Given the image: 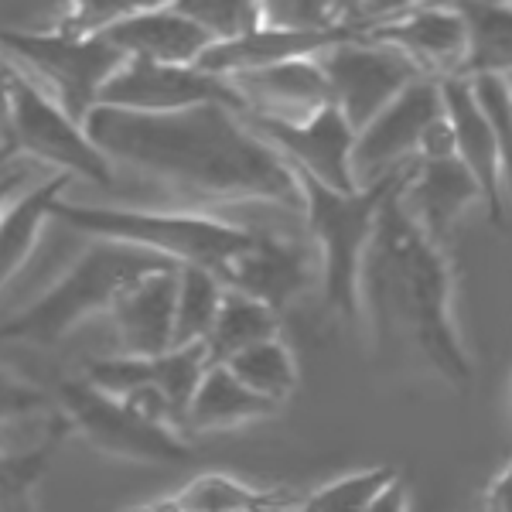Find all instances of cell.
Instances as JSON below:
<instances>
[{
	"label": "cell",
	"instance_id": "obj_34",
	"mask_svg": "<svg viewBox=\"0 0 512 512\" xmlns=\"http://www.w3.org/2000/svg\"><path fill=\"white\" fill-rule=\"evenodd\" d=\"M55 410L59 407H55V396H48V390L0 366V434H7V427H18L24 420L55 414Z\"/></svg>",
	"mask_w": 512,
	"mask_h": 512
},
{
	"label": "cell",
	"instance_id": "obj_33",
	"mask_svg": "<svg viewBox=\"0 0 512 512\" xmlns=\"http://www.w3.org/2000/svg\"><path fill=\"white\" fill-rule=\"evenodd\" d=\"M468 96H472L478 117L485 120V127L492 130V137L499 140V151L512 158V86L509 72H485V76H468L465 79Z\"/></svg>",
	"mask_w": 512,
	"mask_h": 512
},
{
	"label": "cell",
	"instance_id": "obj_1",
	"mask_svg": "<svg viewBox=\"0 0 512 512\" xmlns=\"http://www.w3.org/2000/svg\"><path fill=\"white\" fill-rule=\"evenodd\" d=\"M82 127L113 168L123 164L202 198L267 202L301 212L294 171L226 106H195L181 113L96 106Z\"/></svg>",
	"mask_w": 512,
	"mask_h": 512
},
{
	"label": "cell",
	"instance_id": "obj_27",
	"mask_svg": "<svg viewBox=\"0 0 512 512\" xmlns=\"http://www.w3.org/2000/svg\"><path fill=\"white\" fill-rule=\"evenodd\" d=\"M280 335V318L263 304L250 301V297L236 291H222L219 315L212 321V332L205 338V355H209V366H222L233 355L253 349L260 342Z\"/></svg>",
	"mask_w": 512,
	"mask_h": 512
},
{
	"label": "cell",
	"instance_id": "obj_29",
	"mask_svg": "<svg viewBox=\"0 0 512 512\" xmlns=\"http://www.w3.org/2000/svg\"><path fill=\"white\" fill-rule=\"evenodd\" d=\"M222 291L212 274L195 267H178V294H175V325H171V349H192L205 345L212 321L219 315Z\"/></svg>",
	"mask_w": 512,
	"mask_h": 512
},
{
	"label": "cell",
	"instance_id": "obj_3",
	"mask_svg": "<svg viewBox=\"0 0 512 512\" xmlns=\"http://www.w3.org/2000/svg\"><path fill=\"white\" fill-rule=\"evenodd\" d=\"M52 219L65 222L76 233L106 243L137 246L175 267H195L222 284L236 256L253 243L256 229L233 226L198 212H151V209H106V205L55 202Z\"/></svg>",
	"mask_w": 512,
	"mask_h": 512
},
{
	"label": "cell",
	"instance_id": "obj_25",
	"mask_svg": "<svg viewBox=\"0 0 512 512\" xmlns=\"http://www.w3.org/2000/svg\"><path fill=\"white\" fill-rule=\"evenodd\" d=\"M168 499L178 512H263L294 506V495L280 485H256L229 472L195 475Z\"/></svg>",
	"mask_w": 512,
	"mask_h": 512
},
{
	"label": "cell",
	"instance_id": "obj_24",
	"mask_svg": "<svg viewBox=\"0 0 512 512\" xmlns=\"http://www.w3.org/2000/svg\"><path fill=\"white\" fill-rule=\"evenodd\" d=\"M229 86L236 89L250 113H280V106L315 113L321 106H328V86L325 76H321L318 55L250 72V76H236L229 79Z\"/></svg>",
	"mask_w": 512,
	"mask_h": 512
},
{
	"label": "cell",
	"instance_id": "obj_9",
	"mask_svg": "<svg viewBox=\"0 0 512 512\" xmlns=\"http://www.w3.org/2000/svg\"><path fill=\"white\" fill-rule=\"evenodd\" d=\"M11 144L14 154H31L55 175L86 178L99 188L117 185V168L99 154L86 127L76 123L35 79L11 65Z\"/></svg>",
	"mask_w": 512,
	"mask_h": 512
},
{
	"label": "cell",
	"instance_id": "obj_28",
	"mask_svg": "<svg viewBox=\"0 0 512 512\" xmlns=\"http://www.w3.org/2000/svg\"><path fill=\"white\" fill-rule=\"evenodd\" d=\"M222 369H229V376H233L236 383H243L246 390L256 393L260 400L274 403L277 410L291 400L297 393V383H301L297 355L280 335L233 355L229 362H222Z\"/></svg>",
	"mask_w": 512,
	"mask_h": 512
},
{
	"label": "cell",
	"instance_id": "obj_23",
	"mask_svg": "<svg viewBox=\"0 0 512 512\" xmlns=\"http://www.w3.org/2000/svg\"><path fill=\"white\" fill-rule=\"evenodd\" d=\"M76 178L69 175H52L38 181L35 188H24L21 195H14L7 202L4 216H0V287H7V280H14L24 270V263L35 253L41 229L45 222H52L55 202L65 198V188Z\"/></svg>",
	"mask_w": 512,
	"mask_h": 512
},
{
	"label": "cell",
	"instance_id": "obj_12",
	"mask_svg": "<svg viewBox=\"0 0 512 512\" xmlns=\"http://www.w3.org/2000/svg\"><path fill=\"white\" fill-rule=\"evenodd\" d=\"M359 38L393 48L424 79H458L465 62V28L454 4H379Z\"/></svg>",
	"mask_w": 512,
	"mask_h": 512
},
{
	"label": "cell",
	"instance_id": "obj_8",
	"mask_svg": "<svg viewBox=\"0 0 512 512\" xmlns=\"http://www.w3.org/2000/svg\"><path fill=\"white\" fill-rule=\"evenodd\" d=\"M55 407L65 417L69 431L106 458L134 461V465H188L195 461L185 434L134 417L120 400L93 390L86 379L62 383Z\"/></svg>",
	"mask_w": 512,
	"mask_h": 512
},
{
	"label": "cell",
	"instance_id": "obj_36",
	"mask_svg": "<svg viewBox=\"0 0 512 512\" xmlns=\"http://www.w3.org/2000/svg\"><path fill=\"white\" fill-rule=\"evenodd\" d=\"M482 512H512V472L509 465L492 475L482 495Z\"/></svg>",
	"mask_w": 512,
	"mask_h": 512
},
{
	"label": "cell",
	"instance_id": "obj_4",
	"mask_svg": "<svg viewBox=\"0 0 512 512\" xmlns=\"http://www.w3.org/2000/svg\"><path fill=\"white\" fill-rule=\"evenodd\" d=\"M175 263L161 260L154 253H144L137 246L106 243L93 239L89 250L72 263V270L59 284H52L35 304L18 311L11 321L0 325V338L11 342L38 345V349H52L65 335H72L82 321L113 308V301L137 284L140 277L171 270Z\"/></svg>",
	"mask_w": 512,
	"mask_h": 512
},
{
	"label": "cell",
	"instance_id": "obj_17",
	"mask_svg": "<svg viewBox=\"0 0 512 512\" xmlns=\"http://www.w3.org/2000/svg\"><path fill=\"white\" fill-rule=\"evenodd\" d=\"M403 216L424 233L431 243L444 246V239L454 229V222L465 216L468 205L482 202L472 175L461 168L454 154L444 158H424L414 161L396 188Z\"/></svg>",
	"mask_w": 512,
	"mask_h": 512
},
{
	"label": "cell",
	"instance_id": "obj_39",
	"mask_svg": "<svg viewBox=\"0 0 512 512\" xmlns=\"http://www.w3.org/2000/svg\"><path fill=\"white\" fill-rule=\"evenodd\" d=\"M123 512H178V509L171 499H161V502H147V506H134V509H123Z\"/></svg>",
	"mask_w": 512,
	"mask_h": 512
},
{
	"label": "cell",
	"instance_id": "obj_2",
	"mask_svg": "<svg viewBox=\"0 0 512 512\" xmlns=\"http://www.w3.org/2000/svg\"><path fill=\"white\" fill-rule=\"evenodd\" d=\"M396 188L379 209L362 260L359 304L369 308L379 335H403L437 376L458 390H468L475 366L454 315V267L444 246L431 243L403 216Z\"/></svg>",
	"mask_w": 512,
	"mask_h": 512
},
{
	"label": "cell",
	"instance_id": "obj_30",
	"mask_svg": "<svg viewBox=\"0 0 512 512\" xmlns=\"http://www.w3.org/2000/svg\"><path fill=\"white\" fill-rule=\"evenodd\" d=\"M396 475L400 472H396L393 465L362 468V472H352V475L335 478V482L318 485L315 492H308L287 512H366L369 502H373Z\"/></svg>",
	"mask_w": 512,
	"mask_h": 512
},
{
	"label": "cell",
	"instance_id": "obj_26",
	"mask_svg": "<svg viewBox=\"0 0 512 512\" xmlns=\"http://www.w3.org/2000/svg\"><path fill=\"white\" fill-rule=\"evenodd\" d=\"M465 28V62L458 79L509 72L512 62V7L509 4H454Z\"/></svg>",
	"mask_w": 512,
	"mask_h": 512
},
{
	"label": "cell",
	"instance_id": "obj_37",
	"mask_svg": "<svg viewBox=\"0 0 512 512\" xmlns=\"http://www.w3.org/2000/svg\"><path fill=\"white\" fill-rule=\"evenodd\" d=\"M366 512H410V489L403 482V475H396L383 492L369 502Z\"/></svg>",
	"mask_w": 512,
	"mask_h": 512
},
{
	"label": "cell",
	"instance_id": "obj_13",
	"mask_svg": "<svg viewBox=\"0 0 512 512\" xmlns=\"http://www.w3.org/2000/svg\"><path fill=\"white\" fill-rule=\"evenodd\" d=\"M99 106L127 113H181L195 106H226L246 113V103L226 79H216L195 65H154L123 59L113 79L99 93Z\"/></svg>",
	"mask_w": 512,
	"mask_h": 512
},
{
	"label": "cell",
	"instance_id": "obj_11",
	"mask_svg": "<svg viewBox=\"0 0 512 512\" xmlns=\"http://www.w3.org/2000/svg\"><path fill=\"white\" fill-rule=\"evenodd\" d=\"M328 103L359 134L379 110L393 103L414 79H424L403 55L366 38H342L318 55Z\"/></svg>",
	"mask_w": 512,
	"mask_h": 512
},
{
	"label": "cell",
	"instance_id": "obj_38",
	"mask_svg": "<svg viewBox=\"0 0 512 512\" xmlns=\"http://www.w3.org/2000/svg\"><path fill=\"white\" fill-rule=\"evenodd\" d=\"M24 185H28V175H24V171H14V175H0V216H4L7 202H11L14 195H21Z\"/></svg>",
	"mask_w": 512,
	"mask_h": 512
},
{
	"label": "cell",
	"instance_id": "obj_40",
	"mask_svg": "<svg viewBox=\"0 0 512 512\" xmlns=\"http://www.w3.org/2000/svg\"><path fill=\"white\" fill-rule=\"evenodd\" d=\"M263 512H287V509H263Z\"/></svg>",
	"mask_w": 512,
	"mask_h": 512
},
{
	"label": "cell",
	"instance_id": "obj_35",
	"mask_svg": "<svg viewBox=\"0 0 512 512\" xmlns=\"http://www.w3.org/2000/svg\"><path fill=\"white\" fill-rule=\"evenodd\" d=\"M140 0H76L59 14L52 31L69 38H103L117 21L127 18Z\"/></svg>",
	"mask_w": 512,
	"mask_h": 512
},
{
	"label": "cell",
	"instance_id": "obj_6",
	"mask_svg": "<svg viewBox=\"0 0 512 512\" xmlns=\"http://www.w3.org/2000/svg\"><path fill=\"white\" fill-rule=\"evenodd\" d=\"M0 55L35 79L76 123H86L103 86L123 65V55L103 38H69L52 28H0Z\"/></svg>",
	"mask_w": 512,
	"mask_h": 512
},
{
	"label": "cell",
	"instance_id": "obj_5",
	"mask_svg": "<svg viewBox=\"0 0 512 512\" xmlns=\"http://www.w3.org/2000/svg\"><path fill=\"white\" fill-rule=\"evenodd\" d=\"M403 171L369 181V185L355 188L349 195L332 192V188L294 171L297 188H301L304 222H308V233L318 246L321 297H325V308L345 321H355L362 315V260H366L379 209H383L386 195L396 188V181L403 178Z\"/></svg>",
	"mask_w": 512,
	"mask_h": 512
},
{
	"label": "cell",
	"instance_id": "obj_32",
	"mask_svg": "<svg viewBox=\"0 0 512 512\" xmlns=\"http://www.w3.org/2000/svg\"><path fill=\"white\" fill-rule=\"evenodd\" d=\"M263 28L284 35H349L342 28V4L321 0H260Z\"/></svg>",
	"mask_w": 512,
	"mask_h": 512
},
{
	"label": "cell",
	"instance_id": "obj_18",
	"mask_svg": "<svg viewBox=\"0 0 512 512\" xmlns=\"http://www.w3.org/2000/svg\"><path fill=\"white\" fill-rule=\"evenodd\" d=\"M103 41L117 48L123 59L154 65H195L212 45L198 31V24L181 14L175 0L171 4H137L127 18L106 31Z\"/></svg>",
	"mask_w": 512,
	"mask_h": 512
},
{
	"label": "cell",
	"instance_id": "obj_10",
	"mask_svg": "<svg viewBox=\"0 0 512 512\" xmlns=\"http://www.w3.org/2000/svg\"><path fill=\"white\" fill-rule=\"evenodd\" d=\"M270 151H277L284 164L297 175H308L332 192H355L352 178V144L355 130L342 120L332 103L308 117H274V113H239Z\"/></svg>",
	"mask_w": 512,
	"mask_h": 512
},
{
	"label": "cell",
	"instance_id": "obj_7",
	"mask_svg": "<svg viewBox=\"0 0 512 512\" xmlns=\"http://www.w3.org/2000/svg\"><path fill=\"white\" fill-rule=\"evenodd\" d=\"M454 154L451 127L444 117L441 86L434 79H414L386 110H379L352 144L355 188L410 168L424 158Z\"/></svg>",
	"mask_w": 512,
	"mask_h": 512
},
{
	"label": "cell",
	"instance_id": "obj_14",
	"mask_svg": "<svg viewBox=\"0 0 512 512\" xmlns=\"http://www.w3.org/2000/svg\"><path fill=\"white\" fill-rule=\"evenodd\" d=\"M441 103L444 117L451 127V144L454 158L461 161V168L472 175L478 198H482L485 212H489L492 226L499 233L509 229V205H506V171L509 161L499 151V140L492 137V130L485 127V120L478 117L472 96H468L465 79H441Z\"/></svg>",
	"mask_w": 512,
	"mask_h": 512
},
{
	"label": "cell",
	"instance_id": "obj_31",
	"mask_svg": "<svg viewBox=\"0 0 512 512\" xmlns=\"http://www.w3.org/2000/svg\"><path fill=\"white\" fill-rule=\"evenodd\" d=\"M175 4L212 45L236 41L263 28L260 0H175Z\"/></svg>",
	"mask_w": 512,
	"mask_h": 512
},
{
	"label": "cell",
	"instance_id": "obj_22",
	"mask_svg": "<svg viewBox=\"0 0 512 512\" xmlns=\"http://www.w3.org/2000/svg\"><path fill=\"white\" fill-rule=\"evenodd\" d=\"M69 434L72 431L62 414L48 417L38 437L24 444H14L7 441V434H0V512H41V482H45L59 444Z\"/></svg>",
	"mask_w": 512,
	"mask_h": 512
},
{
	"label": "cell",
	"instance_id": "obj_15",
	"mask_svg": "<svg viewBox=\"0 0 512 512\" xmlns=\"http://www.w3.org/2000/svg\"><path fill=\"white\" fill-rule=\"evenodd\" d=\"M205 369H209L205 345H192V349H171L164 355H154V359H134V355L93 359V362H86V383L99 393L113 396V400H120V396H127L134 390L161 393L181 424L188 410V400H192Z\"/></svg>",
	"mask_w": 512,
	"mask_h": 512
},
{
	"label": "cell",
	"instance_id": "obj_20",
	"mask_svg": "<svg viewBox=\"0 0 512 512\" xmlns=\"http://www.w3.org/2000/svg\"><path fill=\"white\" fill-rule=\"evenodd\" d=\"M352 38V35H284V31L260 28L253 35H243L236 41H219L202 52V59L195 62V69L209 72L216 79H236L250 76V72L274 69V65L294 62V59H315L325 48H332L335 41Z\"/></svg>",
	"mask_w": 512,
	"mask_h": 512
},
{
	"label": "cell",
	"instance_id": "obj_16",
	"mask_svg": "<svg viewBox=\"0 0 512 512\" xmlns=\"http://www.w3.org/2000/svg\"><path fill=\"white\" fill-rule=\"evenodd\" d=\"M308 284L311 253L294 239H280L274 233H260V229L222 280L226 291L250 297V301L274 311L277 318H284V311L308 291Z\"/></svg>",
	"mask_w": 512,
	"mask_h": 512
},
{
	"label": "cell",
	"instance_id": "obj_21",
	"mask_svg": "<svg viewBox=\"0 0 512 512\" xmlns=\"http://www.w3.org/2000/svg\"><path fill=\"white\" fill-rule=\"evenodd\" d=\"M280 410L274 403L260 400L256 393L246 390L229 376V369L209 366L198 379L192 400H188L185 420H181V434H222L239 431V427L260 424V420L274 417Z\"/></svg>",
	"mask_w": 512,
	"mask_h": 512
},
{
	"label": "cell",
	"instance_id": "obj_19",
	"mask_svg": "<svg viewBox=\"0 0 512 512\" xmlns=\"http://www.w3.org/2000/svg\"><path fill=\"white\" fill-rule=\"evenodd\" d=\"M175 294H178V267L158 270L130 284L106 315L113 318L120 355L134 359H154L171 352V325H175Z\"/></svg>",
	"mask_w": 512,
	"mask_h": 512
}]
</instances>
